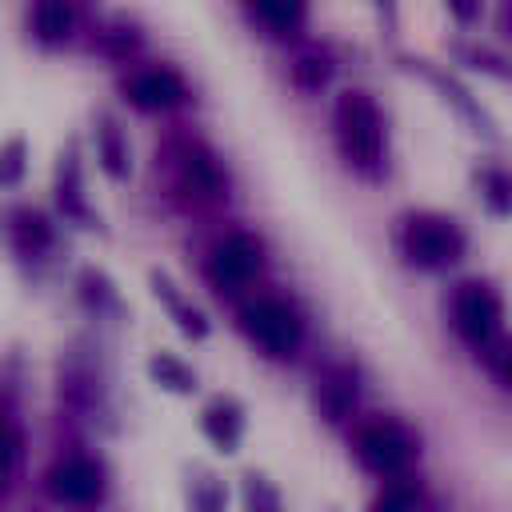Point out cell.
I'll use <instances>...</instances> for the list:
<instances>
[{
    "label": "cell",
    "mask_w": 512,
    "mask_h": 512,
    "mask_svg": "<svg viewBox=\"0 0 512 512\" xmlns=\"http://www.w3.org/2000/svg\"><path fill=\"white\" fill-rule=\"evenodd\" d=\"M400 244H404V256H408L416 268H448V264L460 260V252H464V232H460L448 216L416 212V216L404 220Z\"/></svg>",
    "instance_id": "cell-2"
},
{
    "label": "cell",
    "mask_w": 512,
    "mask_h": 512,
    "mask_svg": "<svg viewBox=\"0 0 512 512\" xmlns=\"http://www.w3.org/2000/svg\"><path fill=\"white\" fill-rule=\"evenodd\" d=\"M124 92L136 108L160 112V108H172L184 100V80L172 68H144V72H132L124 80Z\"/></svg>",
    "instance_id": "cell-8"
},
{
    "label": "cell",
    "mask_w": 512,
    "mask_h": 512,
    "mask_svg": "<svg viewBox=\"0 0 512 512\" xmlns=\"http://www.w3.org/2000/svg\"><path fill=\"white\" fill-rule=\"evenodd\" d=\"M332 128L340 156L360 176H380L384 168V116L368 92H340L332 108Z\"/></svg>",
    "instance_id": "cell-1"
},
{
    "label": "cell",
    "mask_w": 512,
    "mask_h": 512,
    "mask_svg": "<svg viewBox=\"0 0 512 512\" xmlns=\"http://www.w3.org/2000/svg\"><path fill=\"white\" fill-rule=\"evenodd\" d=\"M48 488L64 504H92L100 496V488H104V472L88 456H68L48 472Z\"/></svg>",
    "instance_id": "cell-7"
},
{
    "label": "cell",
    "mask_w": 512,
    "mask_h": 512,
    "mask_svg": "<svg viewBox=\"0 0 512 512\" xmlns=\"http://www.w3.org/2000/svg\"><path fill=\"white\" fill-rule=\"evenodd\" d=\"M32 28H36V36H40L44 44H60V40H68V32H72V8L60 4V0H40V4L32 8Z\"/></svg>",
    "instance_id": "cell-12"
},
{
    "label": "cell",
    "mask_w": 512,
    "mask_h": 512,
    "mask_svg": "<svg viewBox=\"0 0 512 512\" xmlns=\"http://www.w3.org/2000/svg\"><path fill=\"white\" fill-rule=\"evenodd\" d=\"M96 144H100V160H104V172L108 176H128V148H124V140H120V128H116V120L112 116H104L100 120V128H96Z\"/></svg>",
    "instance_id": "cell-13"
},
{
    "label": "cell",
    "mask_w": 512,
    "mask_h": 512,
    "mask_svg": "<svg viewBox=\"0 0 512 512\" xmlns=\"http://www.w3.org/2000/svg\"><path fill=\"white\" fill-rule=\"evenodd\" d=\"M260 272V240L248 232H232L208 260V276L216 288H240Z\"/></svg>",
    "instance_id": "cell-6"
},
{
    "label": "cell",
    "mask_w": 512,
    "mask_h": 512,
    "mask_svg": "<svg viewBox=\"0 0 512 512\" xmlns=\"http://www.w3.org/2000/svg\"><path fill=\"white\" fill-rule=\"evenodd\" d=\"M16 452H20V440L16 432H0V492L8 488L12 480V468H16Z\"/></svg>",
    "instance_id": "cell-21"
},
{
    "label": "cell",
    "mask_w": 512,
    "mask_h": 512,
    "mask_svg": "<svg viewBox=\"0 0 512 512\" xmlns=\"http://www.w3.org/2000/svg\"><path fill=\"white\" fill-rule=\"evenodd\" d=\"M352 404H356V372L344 368V364L328 368V372L316 380V408H320L328 420H344Z\"/></svg>",
    "instance_id": "cell-9"
},
{
    "label": "cell",
    "mask_w": 512,
    "mask_h": 512,
    "mask_svg": "<svg viewBox=\"0 0 512 512\" xmlns=\"http://www.w3.org/2000/svg\"><path fill=\"white\" fill-rule=\"evenodd\" d=\"M224 484L216 476H200L192 488V512H224Z\"/></svg>",
    "instance_id": "cell-19"
},
{
    "label": "cell",
    "mask_w": 512,
    "mask_h": 512,
    "mask_svg": "<svg viewBox=\"0 0 512 512\" xmlns=\"http://www.w3.org/2000/svg\"><path fill=\"white\" fill-rule=\"evenodd\" d=\"M356 456L376 476H400L416 460V436L396 420H372L356 432Z\"/></svg>",
    "instance_id": "cell-4"
},
{
    "label": "cell",
    "mask_w": 512,
    "mask_h": 512,
    "mask_svg": "<svg viewBox=\"0 0 512 512\" xmlns=\"http://www.w3.org/2000/svg\"><path fill=\"white\" fill-rule=\"evenodd\" d=\"M180 172H184V184H188L192 192H200V196H220V192L228 188V180H224L216 156H212L208 148H200V144H192V148L184 152Z\"/></svg>",
    "instance_id": "cell-10"
},
{
    "label": "cell",
    "mask_w": 512,
    "mask_h": 512,
    "mask_svg": "<svg viewBox=\"0 0 512 512\" xmlns=\"http://www.w3.org/2000/svg\"><path fill=\"white\" fill-rule=\"evenodd\" d=\"M24 176V140L0 144V184H16Z\"/></svg>",
    "instance_id": "cell-20"
},
{
    "label": "cell",
    "mask_w": 512,
    "mask_h": 512,
    "mask_svg": "<svg viewBox=\"0 0 512 512\" xmlns=\"http://www.w3.org/2000/svg\"><path fill=\"white\" fill-rule=\"evenodd\" d=\"M240 324L260 344V352H268L276 360L292 356L300 348V340H304V324H300L296 308L288 300H276V296H260V300L244 304Z\"/></svg>",
    "instance_id": "cell-3"
},
{
    "label": "cell",
    "mask_w": 512,
    "mask_h": 512,
    "mask_svg": "<svg viewBox=\"0 0 512 512\" xmlns=\"http://www.w3.org/2000/svg\"><path fill=\"white\" fill-rule=\"evenodd\" d=\"M252 16L264 20L272 32H288L304 20V8L300 4H288V0H264V4H252Z\"/></svg>",
    "instance_id": "cell-16"
},
{
    "label": "cell",
    "mask_w": 512,
    "mask_h": 512,
    "mask_svg": "<svg viewBox=\"0 0 512 512\" xmlns=\"http://www.w3.org/2000/svg\"><path fill=\"white\" fill-rule=\"evenodd\" d=\"M244 504H248V512H284V504H280V492L268 484V476H244Z\"/></svg>",
    "instance_id": "cell-18"
},
{
    "label": "cell",
    "mask_w": 512,
    "mask_h": 512,
    "mask_svg": "<svg viewBox=\"0 0 512 512\" xmlns=\"http://www.w3.org/2000/svg\"><path fill=\"white\" fill-rule=\"evenodd\" d=\"M452 324L468 344L488 348L500 332V296L488 284H476V280L460 284L456 296H452Z\"/></svg>",
    "instance_id": "cell-5"
},
{
    "label": "cell",
    "mask_w": 512,
    "mask_h": 512,
    "mask_svg": "<svg viewBox=\"0 0 512 512\" xmlns=\"http://www.w3.org/2000/svg\"><path fill=\"white\" fill-rule=\"evenodd\" d=\"M148 372L164 384V388H172V392H192V384H196V376H192V368H184L176 356H168V352H160V356H152V364H148Z\"/></svg>",
    "instance_id": "cell-17"
},
{
    "label": "cell",
    "mask_w": 512,
    "mask_h": 512,
    "mask_svg": "<svg viewBox=\"0 0 512 512\" xmlns=\"http://www.w3.org/2000/svg\"><path fill=\"white\" fill-rule=\"evenodd\" d=\"M204 436L220 448V452H232L244 436V416H240V404L236 400H212L204 408Z\"/></svg>",
    "instance_id": "cell-11"
},
{
    "label": "cell",
    "mask_w": 512,
    "mask_h": 512,
    "mask_svg": "<svg viewBox=\"0 0 512 512\" xmlns=\"http://www.w3.org/2000/svg\"><path fill=\"white\" fill-rule=\"evenodd\" d=\"M328 76H332V64H328V56H320V52H304V56H296V64H292V80H296V88H304V92H320V88L328 84Z\"/></svg>",
    "instance_id": "cell-15"
},
{
    "label": "cell",
    "mask_w": 512,
    "mask_h": 512,
    "mask_svg": "<svg viewBox=\"0 0 512 512\" xmlns=\"http://www.w3.org/2000/svg\"><path fill=\"white\" fill-rule=\"evenodd\" d=\"M416 504H420V484H416L412 476H396V480L372 500L368 512H416Z\"/></svg>",
    "instance_id": "cell-14"
}]
</instances>
